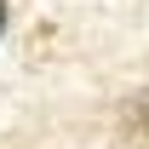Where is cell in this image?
Returning <instances> with one entry per match:
<instances>
[{
  "instance_id": "1",
  "label": "cell",
  "mask_w": 149,
  "mask_h": 149,
  "mask_svg": "<svg viewBox=\"0 0 149 149\" xmlns=\"http://www.w3.org/2000/svg\"><path fill=\"white\" fill-rule=\"evenodd\" d=\"M0 40H6V0H0Z\"/></svg>"
}]
</instances>
